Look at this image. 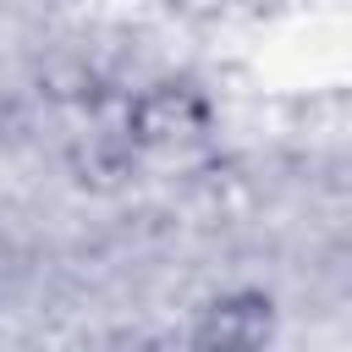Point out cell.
Here are the masks:
<instances>
[{"instance_id":"obj_1","label":"cell","mask_w":352,"mask_h":352,"mask_svg":"<svg viewBox=\"0 0 352 352\" xmlns=\"http://www.w3.org/2000/svg\"><path fill=\"white\" fill-rule=\"evenodd\" d=\"M209 94L198 82H154L143 88L138 99H126V121H132V138L143 148H176V143H192L198 132H209Z\"/></svg>"},{"instance_id":"obj_2","label":"cell","mask_w":352,"mask_h":352,"mask_svg":"<svg viewBox=\"0 0 352 352\" xmlns=\"http://www.w3.org/2000/svg\"><path fill=\"white\" fill-rule=\"evenodd\" d=\"M270 336H275V302H270V292H253V286L214 297L192 330V341L214 346V352H248V346H264Z\"/></svg>"},{"instance_id":"obj_3","label":"cell","mask_w":352,"mask_h":352,"mask_svg":"<svg viewBox=\"0 0 352 352\" xmlns=\"http://www.w3.org/2000/svg\"><path fill=\"white\" fill-rule=\"evenodd\" d=\"M138 154H143V143L132 138V121H126V104H121L116 116L94 121V126L72 143V176H77L82 187H116V182L132 176Z\"/></svg>"}]
</instances>
